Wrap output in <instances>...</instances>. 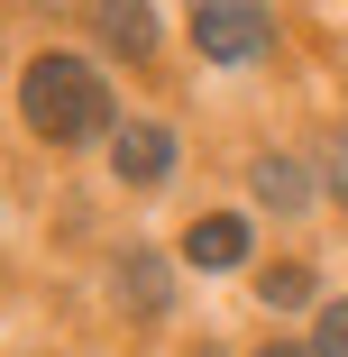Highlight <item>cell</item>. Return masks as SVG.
I'll use <instances>...</instances> for the list:
<instances>
[{"instance_id": "obj_1", "label": "cell", "mask_w": 348, "mask_h": 357, "mask_svg": "<svg viewBox=\"0 0 348 357\" xmlns=\"http://www.w3.org/2000/svg\"><path fill=\"white\" fill-rule=\"evenodd\" d=\"M19 101H28L37 137H64V147L110 128V92H101L92 64H74V55H37V64H28V83H19Z\"/></svg>"}, {"instance_id": "obj_2", "label": "cell", "mask_w": 348, "mask_h": 357, "mask_svg": "<svg viewBox=\"0 0 348 357\" xmlns=\"http://www.w3.org/2000/svg\"><path fill=\"white\" fill-rule=\"evenodd\" d=\"M266 10H192V46L211 55V64H257L266 55Z\"/></svg>"}, {"instance_id": "obj_3", "label": "cell", "mask_w": 348, "mask_h": 357, "mask_svg": "<svg viewBox=\"0 0 348 357\" xmlns=\"http://www.w3.org/2000/svg\"><path fill=\"white\" fill-rule=\"evenodd\" d=\"M119 174L128 183H165L174 174V137L165 128H119Z\"/></svg>"}, {"instance_id": "obj_4", "label": "cell", "mask_w": 348, "mask_h": 357, "mask_svg": "<svg viewBox=\"0 0 348 357\" xmlns=\"http://www.w3.org/2000/svg\"><path fill=\"white\" fill-rule=\"evenodd\" d=\"M183 257H192V266H239V257H248V220H229V211H211V220H192Z\"/></svg>"}, {"instance_id": "obj_5", "label": "cell", "mask_w": 348, "mask_h": 357, "mask_svg": "<svg viewBox=\"0 0 348 357\" xmlns=\"http://www.w3.org/2000/svg\"><path fill=\"white\" fill-rule=\"evenodd\" d=\"M248 183H257V202H266V211H303V202H312V174H303L294 156H257V174H248Z\"/></svg>"}, {"instance_id": "obj_6", "label": "cell", "mask_w": 348, "mask_h": 357, "mask_svg": "<svg viewBox=\"0 0 348 357\" xmlns=\"http://www.w3.org/2000/svg\"><path fill=\"white\" fill-rule=\"evenodd\" d=\"M101 37L128 46V55H147V46H156V19H147V10H101Z\"/></svg>"}, {"instance_id": "obj_7", "label": "cell", "mask_w": 348, "mask_h": 357, "mask_svg": "<svg viewBox=\"0 0 348 357\" xmlns=\"http://www.w3.org/2000/svg\"><path fill=\"white\" fill-rule=\"evenodd\" d=\"M257 294H266L275 312H294V303H312V275H303V266H266V275H257Z\"/></svg>"}, {"instance_id": "obj_8", "label": "cell", "mask_w": 348, "mask_h": 357, "mask_svg": "<svg viewBox=\"0 0 348 357\" xmlns=\"http://www.w3.org/2000/svg\"><path fill=\"white\" fill-rule=\"evenodd\" d=\"M312 357H348V303H330V312H321V330H312Z\"/></svg>"}, {"instance_id": "obj_9", "label": "cell", "mask_w": 348, "mask_h": 357, "mask_svg": "<svg viewBox=\"0 0 348 357\" xmlns=\"http://www.w3.org/2000/svg\"><path fill=\"white\" fill-rule=\"evenodd\" d=\"M128 294H137V303H165V266H156V257H128Z\"/></svg>"}, {"instance_id": "obj_10", "label": "cell", "mask_w": 348, "mask_h": 357, "mask_svg": "<svg viewBox=\"0 0 348 357\" xmlns=\"http://www.w3.org/2000/svg\"><path fill=\"white\" fill-rule=\"evenodd\" d=\"M321 165H330V192L348 202V137H330V156H321Z\"/></svg>"}, {"instance_id": "obj_11", "label": "cell", "mask_w": 348, "mask_h": 357, "mask_svg": "<svg viewBox=\"0 0 348 357\" xmlns=\"http://www.w3.org/2000/svg\"><path fill=\"white\" fill-rule=\"evenodd\" d=\"M257 357H312V348H257Z\"/></svg>"}]
</instances>
